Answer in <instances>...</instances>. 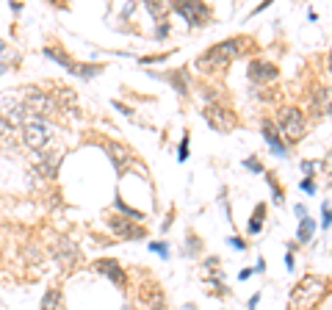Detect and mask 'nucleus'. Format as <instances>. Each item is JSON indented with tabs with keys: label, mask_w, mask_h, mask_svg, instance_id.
Returning <instances> with one entry per match:
<instances>
[{
	"label": "nucleus",
	"mask_w": 332,
	"mask_h": 310,
	"mask_svg": "<svg viewBox=\"0 0 332 310\" xmlns=\"http://www.w3.org/2000/svg\"><path fill=\"white\" fill-rule=\"evenodd\" d=\"M102 72V67H97V64H78V72L75 75H80V78H94V75H100Z\"/></svg>",
	"instance_id": "21"
},
{
	"label": "nucleus",
	"mask_w": 332,
	"mask_h": 310,
	"mask_svg": "<svg viewBox=\"0 0 332 310\" xmlns=\"http://www.w3.org/2000/svg\"><path fill=\"white\" fill-rule=\"evenodd\" d=\"M302 191H305V194H315V183H313V177H305V180H302Z\"/></svg>",
	"instance_id": "28"
},
{
	"label": "nucleus",
	"mask_w": 332,
	"mask_h": 310,
	"mask_svg": "<svg viewBox=\"0 0 332 310\" xmlns=\"http://www.w3.org/2000/svg\"><path fill=\"white\" fill-rule=\"evenodd\" d=\"M263 138L269 141V147H272V153L277 155V158H285L288 155V150H285V144H282V136L277 133V128H274V122L272 119H263Z\"/></svg>",
	"instance_id": "12"
},
{
	"label": "nucleus",
	"mask_w": 332,
	"mask_h": 310,
	"mask_svg": "<svg viewBox=\"0 0 332 310\" xmlns=\"http://www.w3.org/2000/svg\"><path fill=\"white\" fill-rule=\"evenodd\" d=\"M166 34H169V22H158V36L163 39Z\"/></svg>",
	"instance_id": "32"
},
{
	"label": "nucleus",
	"mask_w": 332,
	"mask_h": 310,
	"mask_svg": "<svg viewBox=\"0 0 332 310\" xmlns=\"http://www.w3.org/2000/svg\"><path fill=\"white\" fill-rule=\"evenodd\" d=\"M147 11H150L153 17H161V14H163L166 9H163V6H158V3H147Z\"/></svg>",
	"instance_id": "29"
},
{
	"label": "nucleus",
	"mask_w": 332,
	"mask_h": 310,
	"mask_svg": "<svg viewBox=\"0 0 332 310\" xmlns=\"http://www.w3.org/2000/svg\"><path fill=\"white\" fill-rule=\"evenodd\" d=\"M177 161H188V133L183 136L180 141V150H177Z\"/></svg>",
	"instance_id": "25"
},
{
	"label": "nucleus",
	"mask_w": 332,
	"mask_h": 310,
	"mask_svg": "<svg viewBox=\"0 0 332 310\" xmlns=\"http://www.w3.org/2000/svg\"><path fill=\"white\" fill-rule=\"evenodd\" d=\"M20 95H22L25 114H34V116H42V119L53 122L56 114L61 111L53 92H44V89H39V86H25V89H20Z\"/></svg>",
	"instance_id": "3"
},
{
	"label": "nucleus",
	"mask_w": 332,
	"mask_h": 310,
	"mask_svg": "<svg viewBox=\"0 0 332 310\" xmlns=\"http://www.w3.org/2000/svg\"><path fill=\"white\" fill-rule=\"evenodd\" d=\"M249 80H255V83H269V80H274V78L280 75V69H277V64H272V61H252L247 69Z\"/></svg>",
	"instance_id": "11"
},
{
	"label": "nucleus",
	"mask_w": 332,
	"mask_h": 310,
	"mask_svg": "<svg viewBox=\"0 0 332 310\" xmlns=\"http://www.w3.org/2000/svg\"><path fill=\"white\" fill-rule=\"evenodd\" d=\"M44 56H47V58H53L56 64H61L64 69H69L72 75L78 72V61H72V58L67 56V53L61 50V47H44Z\"/></svg>",
	"instance_id": "16"
},
{
	"label": "nucleus",
	"mask_w": 332,
	"mask_h": 310,
	"mask_svg": "<svg viewBox=\"0 0 332 310\" xmlns=\"http://www.w3.org/2000/svg\"><path fill=\"white\" fill-rule=\"evenodd\" d=\"M313 111L318 116H330L332 114V86H321L313 92Z\"/></svg>",
	"instance_id": "15"
},
{
	"label": "nucleus",
	"mask_w": 332,
	"mask_h": 310,
	"mask_svg": "<svg viewBox=\"0 0 332 310\" xmlns=\"http://www.w3.org/2000/svg\"><path fill=\"white\" fill-rule=\"evenodd\" d=\"M3 50H6V42H3V39H0V53H3Z\"/></svg>",
	"instance_id": "41"
},
{
	"label": "nucleus",
	"mask_w": 332,
	"mask_h": 310,
	"mask_svg": "<svg viewBox=\"0 0 332 310\" xmlns=\"http://www.w3.org/2000/svg\"><path fill=\"white\" fill-rule=\"evenodd\" d=\"M244 44H249L247 36H238V39H224V42L213 44L211 50L202 53V56L196 58V69H202V72H221V69H227L233 61L244 53Z\"/></svg>",
	"instance_id": "2"
},
{
	"label": "nucleus",
	"mask_w": 332,
	"mask_h": 310,
	"mask_svg": "<svg viewBox=\"0 0 332 310\" xmlns=\"http://www.w3.org/2000/svg\"><path fill=\"white\" fill-rule=\"evenodd\" d=\"M244 166H247L249 172H263V164H260L257 158H247V161H244Z\"/></svg>",
	"instance_id": "26"
},
{
	"label": "nucleus",
	"mask_w": 332,
	"mask_h": 310,
	"mask_svg": "<svg viewBox=\"0 0 332 310\" xmlns=\"http://www.w3.org/2000/svg\"><path fill=\"white\" fill-rule=\"evenodd\" d=\"M293 213H296L299 219H307V211H305V205H296V208H293Z\"/></svg>",
	"instance_id": "33"
},
{
	"label": "nucleus",
	"mask_w": 332,
	"mask_h": 310,
	"mask_svg": "<svg viewBox=\"0 0 332 310\" xmlns=\"http://www.w3.org/2000/svg\"><path fill=\"white\" fill-rule=\"evenodd\" d=\"M285 266H288V269H293V255H291V252L285 255Z\"/></svg>",
	"instance_id": "37"
},
{
	"label": "nucleus",
	"mask_w": 332,
	"mask_h": 310,
	"mask_svg": "<svg viewBox=\"0 0 332 310\" xmlns=\"http://www.w3.org/2000/svg\"><path fill=\"white\" fill-rule=\"evenodd\" d=\"M117 211H119L125 219H133V222H141V219H144V211H136V208H130L128 202H122V199H117Z\"/></svg>",
	"instance_id": "20"
},
{
	"label": "nucleus",
	"mask_w": 332,
	"mask_h": 310,
	"mask_svg": "<svg viewBox=\"0 0 332 310\" xmlns=\"http://www.w3.org/2000/svg\"><path fill=\"white\" fill-rule=\"evenodd\" d=\"M313 166H315V164H313V161H302V169H305V172H307V174L313 172Z\"/></svg>",
	"instance_id": "35"
},
{
	"label": "nucleus",
	"mask_w": 332,
	"mask_h": 310,
	"mask_svg": "<svg viewBox=\"0 0 332 310\" xmlns=\"http://www.w3.org/2000/svg\"><path fill=\"white\" fill-rule=\"evenodd\" d=\"M230 247H235V250H247V247H244V241H241V238H238V235H233V238H230Z\"/></svg>",
	"instance_id": "31"
},
{
	"label": "nucleus",
	"mask_w": 332,
	"mask_h": 310,
	"mask_svg": "<svg viewBox=\"0 0 332 310\" xmlns=\"http://www.w3.org/2000/svg\"><path fill=\"white\" fill-rule=\"evenodd\" d=\"M39 310H64L61 308V291L59 288H47V291H44Z\"/></svg>",
	"instance_id": "17"
},
{
	"label": "nucleus",
	"mask_w": 332,
	"mask_h": 310,
	"mask_svg": "<svg viewBox=\"0 0 332 310\" xmlns=\"http://www.w3.org/2000/svg\"><path fill=\"white\" fill-rule=\"evenodd\" d=\"M183 310H196V305H186V308H183Z\"/></svg>",
	"instance_id": "40"
},
{
	"label": "nucleus",
	"mask_w": 332,
	"mask_h": 310,
	"mask_svg": "<svg viewBox=\"0 0 332 310\" xmlns=\"http://www.w3.org/2000/svg\"><path fill=\"white\" fill-rule=\"evenodd\" d=\"M263 219H266V205L260 202V205L255 208V213L249 216V227H247L249 235H257V232L263 230Z\"/></svg>",
	"instance_id": "18"
},
{
	"label": "nucleus",
	"mask_w": 332,
	"mask_h": 310,
	"mask_svg": "<svg viewBox=\"0 0 332 310\" xmlns=\"http://www.w3.org/2000/svg\"><path fill=\"white\" fill-rule=\"evenodd\" d=\"M186 72H188V69L183 67V69H180V72H177V75H169V78H166L169 83H175V89H177L180 95H186V92H188V86H186V83H183V75H186Z\"/></svg>",
	"instance_id": "22"
},
{
	"label": "nucleus",
	"mask_w": 332,
	"mask_h": 310,
	"mask_svg": "<svg viewBox=\"0 0 332 310\" xmlns=\"http://www.w3.org/2000/svg\"><path fill=\"white\" fill-rule=\"evenodd\" d=\"M266 177H269V186H272V191H274V202L280 205V202H282V189L277 186V180H274L272 174H266Z\"/></svg>",
	"instance_id": "24"
},
{
	"label": "nucleus",
	"mask_w": 332,
	"mask_h": 310,
	"mask_svg": "<svg viewBox=\"0 0 332 310\" xmlns=\"http://www.w3.org/2000/svg\"><path fill=\"white\" fill-rule=\"evenodd\" d=\"M205 119H208V125H211L213 130H219V133H230V130L238 125L235 114H233L230 108H224L221 103L208 105V108H205Z\"/></svg>",
	"instance_id": "7"
},
{
	"label": "nucleus",
	"mask_w": 332,
	"mask_h": 310,
	"mask_svg": "<svg viewBox=\"0 0 332 310\" xmlns=\"http://www.w3.org/2000/svg\"><path fill=\"white\" fill-rule=\"evenodd\" d=\"M108 230L114 232V235L125 238V241H136V238H144L147 235L144 224H136L133 219H125V216H114V219H108Z\"/></svg>",
	"instance_id": "8"
},
{
	"label": "nucleus",
	"mask_w": 332,
	"mask_h": 310,
	"mask_svg": "<svg viewBox=\"0 0 332 310\" xmlns=\"http://www.w3.org/2000/svg\"><path fill=\"white\" fill-rule=\"evenodd\" d=\"M327 67H330V75H332V50H330V61H327Z\"/></svg>",
	"instance_id": "39"
},
{
	"label": "nucleus",
	"mask_w": 332,
	"mask_h": 310,
	"mask_svg": "<svg viewBox=\"0 0 332 310\" xmlns=\"http://www.w3.org/2000/svg\"><path fill=\"white\" fill-rule=\"evenodd\" d=\"M324 291H327V285H324L321 277L305 274L302 280H299V285L293 288V293H291L293 308H299V310H315V305L324 299Z\"/></svg>",
	"instance_id": "4"
},
{
	"label": "nucleus",
	"mask_w": 332,
	"mask_h": 310,
	"mask_svg": "<svg viewBox=\"0 0 332 310\" xmlns=\"http://www.w3.org/2000/svg\"><path fill=\"white\" fill-rule=\"evenodd\" d=\"M172 9L177 11L180 17L186 19L188 25H205L208 19H211V6L208 3H202V0H191V3H186V0H177V3H172Z\"/></svg>",
	"instance_id": "6"
},
{
	"label": "nucleus",
	"mask_w": 332,
	"mask_h": 310,
	"mask_svg": "<svg viewBox=\"0 0 332 310\" xmlns=\"http://www.w3.org/2000/svg\"><path fill=\"white\" fill-rule=\"evenodd\" d=\"M20 138L28 150H34L36 158H59L61 153H56V147L61 150L59 138H56V125L50 119L25 114V119L20 122Z\"/></svg>",
	"instance_id": "1"
},
{
	"label": "nucleus",
	"mask_w": 332,
	"mask_h": 310,
	"mask_svg": "<svg viewBox=\"0 0 332 310\" xmlns=\"http://www.w3.org/2000/svg\"><path fill=\"white\" fill-rule=\"evenodd\" d=\"M277 125H280V133L285 136V141L296 144L299 138L305 136V111H299V108L288 105V108H282L280 111Z\"/></svg>",
	"instance_id": "5"
},
{
	"label": "nucleus",
	"mask_w": 332,
	"mask_h": 310,
	"mask_svg": "<svg viewBox=\"0 0 332 310\" xmlns=\"http://www.w3.org/2000/svg\"><path fill=\"white\" fill-rule=\"evenodd\" d=\"M257 302H260V293H255V296L249 299V310H255V308H257Z\"/></svg>",
	"instance_id": "36"
},
{
	"label": "nucleus",
	"mask_w": 332,
	"mask_h": 310,
	"mask_svg": "<svg viewBox=\"0 0 332 310\" xmlns=\"http://www.w3.org/2000/svg\"><path fill=\"white\" fill-rule=\"evenodd\" d=\"M150 252L161 255V258H169V247H166L163 241H153V244H150Z\"/></svg>",
	"instance_id": "23"
},
{
	"label": "nucleus",
	"mask_w": 332,
	"mask_h": 310,
	"mask_svg": "<svg viewBox=\"0 0 332 310\" xmlns=\"http://www.w3.org/2000/svg\"><path fill=\"white\" fill-rule=\"evenodd\" d=\"M330 224H332V208H327V205H324V224H321V227L327 230Z\"/></svg>",
	"instance_id": "30"
},
{
	"label": "nucleus",
	"mask_w": 332,
	"mask_h": 310,
	"mask_svg": "<svg viewBox=\"0 0 332 310\" xmlns=\"http://www.w3.org/2000/svg\"><path fill=\"white\" fill-rule=\"evenodd\" d=\"M6 69H9V64H6V61H0V78L6 75Z\"/></svg>",
	"instance_id": "38"
},
{
	"label": "nucleus",
	"mask_w": 332,
	"mask_h": 310,
	"mask_svg": "<svg viewBox=\"0 0 332 310\" xmlns=\"http://www.w3.org/2000/svg\"><path fill=\"white\" fill-rule=\"evenodd\" d=\"M11 130H14V128H11L9 122L0 116V138H9V136H11Z\"/></svg>",
	"instance_id": "27"
},
{
	"label": "nucleus",
	"mask_w": 332,
	"mask_h": 310,
	"mask_svg": "<svg viewBox=\"0 0 332 310\" xmlns=\"http://www.w3.org/2000/svg\"><path fill=\"white\" fill-rule=\"evenodd\" d=\"M56 244H59V247H53V255L59 258L61 266H72L75 260H80V252H78L67 238H56Z\"/></svg>",
	"instance_id": "14"
},
{
	"label": "nucleus",
	"mask_w": 332,
	"mask_h": 310,
	"mask_svg": "<svg viewBox=\"0 0 332 310\" xmlns=\"http://www.w3.org/2000/svg\"><path fill=\"white\" fill-rule=\"evenodd\" d=\"M105 153L111 155V161H114V166H117L119 172L128 169V164L133 161V153H130L125 144H119V141H108V144H105Z\"/></svg>",
	"instance_id": "13"
},
{
	"label": "nucleus",
	"mask_w": 332,
	"mask_h": 310,
	"mask_svg": "<svg viewBox=\"0 0 332 310\" xmlns=\"http://www.w3.org/2000/svg\"><path fill=\"white\" fill-rule=\"evenodd\" d=\"M136 299H138V305H141L144 310H163V308H166V296H163L161 285L153 283V280H150V283H141Z\"/></svg>",
	"instance_id": "9"
},
{
	"label": "nucleus",
	"mask_w": 332,
	"mask_h": 310,
	"mask_svg": "<svg viewBox=\"0 0 332 310\" xmlns=\"http://www.w3.org/2000/svg\"><path fill=\"white\" fill-rule=\"evenodd\" d=\"M92 269L97 271V274L102 277H108L114 285H119V288H125L128 285V274H125V269H122L119 260H114V258H100V260H94Z\"/></svg>",
	"instance_id": "10"
},
{
	"label": "nucleus",
	"mask_w": 332,
	"mask_h": 310,
	"mask_svg": "<svg viewBox=\"0 0 332 310\" xmlns=\"http://www.w3.org/2000/svg\"><path fill=\"white\" fill-rule=\"evenodd\" d=\"M324 172H327V174H332V153L327 155V161H324Z\"/></svg>",
	"instance_id": "34"
},
{
	"label": "nucleus",
	"mask_w": 332,
	"mask_h": 310,
	"mask_svg": "<svg viewBox=\"0 0 332 310\" xmlns=\"http://www.w3.org/2000/svg\"><path fill=\"white\" fill-rule=\"evenodd\" d=\"M313 232H315V222L307 216V219H302L299 222V230H296V241L299 244H307L310 238H313Z\"/></svg>",
	"instance_id": "19"
}]
</instances>
